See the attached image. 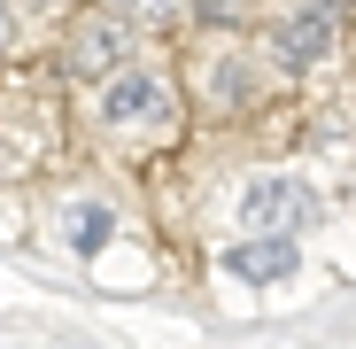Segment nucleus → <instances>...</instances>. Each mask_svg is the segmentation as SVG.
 Returning a JSON list of instances; mask_svg holds the SVG:
<instances>
[{"label":"nucleus","instance_id":"obj_4","mask_svg":"<svg viewBox=\"0 0 356 349\" xmlns=\"http://www.w3.org/2000/svg\"><path fill=\"white\" fill-rule=\"evenodd\" d=\"M54 225H63V241H70L78 256H101V249L116 241V210H108L101 194H78V202H63V210H54Z\"/></svg>","mask_w":356,"mask_h":349},{"label":"nucleus","instance_id":"obj_2","mask_svg":"<svg viewBox=\"0 0 356 349\" xmlns=\"http://www.w3.org/2000/svg\"><path fill=\"white\" fill-rule=\"evenodd\" d=\"M232 217H241L248 233H294L302 217H318V187L310 179H286V171H264V179L241 187Z\"/></svg>","mask_w":356,"mask_h":349},{"label":"nucleus","instance_id":"obj_1","mask_svg":"<svg viewBox=\"0 0 356 349\" xmlns=\"http://www.w3.org/2000/svg\"><path fill=\"white\" fill-rule=\"evenodd\" d=\"M170 78L163 70H108L101 93H93V116L108 132H163L170 125Z\"/></svg>","mask_w":356,"mask_h":349},{"label":"nucleus","instance_id":"obj_8","mask_svg":"<svg viewBox=\"0 0 356 349\" xmlns=\"http://www.w3.org/2000/svg\"><path fill=\"white\" fill-rule=\"evenodd\" d=\"M108 8H116V16H178L186 0H108Z\"/></svg>","mask_w":356,"mask_h":349},{"label":"nucleus","instance_id":"obj_7","mask_svg":"<svg viewBox=\"0 0 356 349\" xmlns=\"http://www.w3.org/2000/svg\"><path fill=\"white\" fill-rule=\"evenodd\" d=\"M217 101H225V109H241V101H256V70L241 63V54H225V63H217Z\"/></svg>","mask_w":356,"mask_h":349},{"label":"nucleus","instance_id":"obj_3","mask_svg":"<svg viewBox=\"0 0 356 349\" xmlns=\"http://www.w3.org/2000/svg\"><path fill=\"white\" fill-rule=\"evenodd\" d=\"M271 54L286 70H318L333 54V8H279L271 16Z\"/></svg>","mask_w":356,"mask_h":349},{"label":"nucleus","instance_id":"obj_5","mask_svg":"<svg viewBox=\"0 0 356 349\" xmlns=\"http://www.w3.org/2000/svg\"><path fill=\"white\" fill-rule=\"evenodd\" d=\"M294 264V241L286 233H256V241H241V249H225V279H286Z\"/></svg>","mask_w":356,"mask_h":349},{"label":"nucleus","instance_id":"obj_6","mask_svg":"<svg viewBox=\"0 0 356 349\" xmlns=\"http://www.w3.org/2000/svg\"><path fill=\"white\" fill-rule=\"evenodd\" d=\"M124 54H132V31L101 16V24H86V39L70 47V70H86V78H93V70H124Z\"/></svg>","mask_w":356,"mask_h":349}]
</instances>
